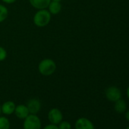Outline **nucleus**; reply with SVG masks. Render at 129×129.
<instances>
[{
    "mask_svg": "<svg viewBox=\"0 0 129 129\" xmlns=\"http://www.w3.org/2000/svg\"><path fill=\"white\" fill-rule=\"evenodd\" d=\"M23 129H42V122L37 114H29L23 122Z\"/></svg>",
    "mask_w": 129,
    "mask_h": 129,
    "instance_id": "nucleus-3",
    "label": "nucleus"
},
{
    "mask_svg": "<svg viewBox=\"0 0 129 129\" xmlns=\"http://www.w3.org/2000/svg\"><path fill=\"white\" fill-rule=\"evenodd\" d=\"M14 114L15 115V116L19 118V119H24L29 114L30 112L27 107L26 105L24 104H19L17 105L14 112Z\"/></svg>",
    "mask_w": 129,
    "mask_h": 129,
    "instance_id": "nucleus-9",
    "label": "nucleus"
},
{
    "mask_svg": "<svg viewBox=\"0 0 129 129\" xmlns=\"http://www.w3.org/2000/svg\"><path fill=\"white\" fill-rule=\"evenodd\" d=\"M47 118L50 124L58 125L63 120V114L59 109L52 108L49 111Z\"/></svg>",
    "mask_w": 129,
    "mask_h": 129,
    "instance_id": "nucleus-5",
    "label": "nucleus"
},
{
    "mask_svg": "<svg viewBox=\"0 0 129 129\" xmlns=\"http://www.w3.org/2000/svg\"><path fill=\"white\" fill-rule=\"evenodd\" d=\"M30 5L37 10L47 9L51 0H28Z\"/></svg>",
    "mask_w": 129,
    "mask_h": 129,
    "instance_id": "nucleus-10",
    "label": "nucleus"
},
{
    "mask_svg": "<svg viewBox=\"0 0 129 129\" xmlns=\"http://www.w3.org/2000/svg\"><path fill=\"white\" fill-rule=\"evenodd\" d=\"M1 1L3 2V3H6V4H9V5H10V4H13V3H15L17 0H1Z\"/></svg>",
    "mask_w": 129,
    "mask_h": 129,
    "instance_id": "nucleus-18",
    "label": "nucleus"
},
{
    "mask_svg": "<svg viewBox=\"0 0 129 129\" xmlns=\"http://www.w3.org/2000/svg\"><path fill=\"white\" fill-rule=\"evenodd\" d=\"M75 129H95L93 123L87 118L81 117L78 118L75 123Z\"/></svg>",
    "mask_w": 129,
    "mask_h": 129,
    "instance_id": "nucleus-6",
    "label": "nucleus"
},
{
    "mask_svg": "<svg viewBox=\"0 0 129 129\" xmlns=\"http://www.w3.org/2000/svg\"><path fill=\"white\" fill-rule=\"evenodd\" d=\"M11 123L9 119L4 115H0V129H10Z\"/></svg>",
    "mask_w": 129,
    "mask_h": 129,
    "instance_id": "nucleus-14",
    "label": "nucleus"
},
{
    "mask_svg": "<svg viewBox=\"0 0 129 129\" xmlns=\"http://www.w3.org/2000/svg\"><path fill=\"white\" fill-rule=\"evenodd\" d=\"M51 1H56V2H61L62 0H51Z\"/></svg>",
    "mask_w": 129,
    "mask_h": 129,
    "instance_id": "nucleus-21",
    "label": "nucleus"
},
{
    "mask_svg": "<svg viewBox=\"0 0 129 129\" xmlns=\"http://www.w3.org/2000/svg\"><path fill=\"white\" fill-rule=\"evenodd\" d=\"M43 129H58V125L49 123V124H46Z\"/></svg>",
    "mask_w": 129,
    "mask_h": 129,
    "instance_id": "nucleus-17",
    "label": "nucleus"
},
{
    "mask_svg": "<svg viewBox=\"0 0 129 129\" xmlns=\"http://www.w3.org/2000/svg\"><path fill=\"white\" fill-rule=\"evenodd\" d=\"M9 16V10L4 5L0 4V23L5 21Z\"/></svg>",
    "mask_w": 129,
    "mask_h": 129,
    "instance_id": "nucleus-13",
    "label": "nucleus"
},
{
    "mask_svg": "<svg viewBox=\"0 0 129 129\" xmlns=\"http://www.w3.org/2000/svg\"><path fill=\"white\" fill-rule=\"evenodd\" d=\"M15 107H16V105L13 101L8 100V101L4 102L3 105L1 106L2 114H3L4 115H7V116L11 115L14 113Z\"/></svg>",
    "mask_w": 129,
    "mask_h": 129,
    "instance_id": "nucleus-8",
    "label": "nucleus"
},
{
    "mask_svg": "<svg viewBox=\"0 0 129 129\" xmlns=\"http://www.w3.org/2000/svg\"><path fill=\"white\" fill-rule=\"evenodd\" d=\"M114 109L117 113H120V114L124 113L127 109V104L125 101L121 98L115 101L114 105Z\"/></svg>",
    "mask_w": 129,
    "mask_h": 129,
    "instance_id": "nucleus-12",
    "label": "nucleus"
},
{
    "mask_svg": "<svg viewBox=\"0 0 129 129\" xmlns=\"http://www.w3.org/2000/svg\"><path fill=\"white\" fill-rule=\"evenodd\" d=\"M8 55L7 51L6 49L3 47V46H0V61H3L4 60L6 59Z\"/></svg>",
    "mask_w": 129,
    "mask_h": 129,
    "instance_id": "nucleus-16",
    "label": "nucleus"
},
{
    "mask_svg": "<svg viewBox=\"0 0 129 129\" xmlns=\"http://www.w3.org/2000/svg\"><path fill=\"white\" fill-rule=\"evenodd\" d=\"M61 9H62V6L61 4V2H56V1H51L47 8L48 11L52 15H58L61 12Z\"/></svg>",
    "mask_w": 129,
    "mask_h": 129,
    "instance_id": "nucleus-11",
    "label": "nucleus"
},
{
    "mask_svg": "<svg viewBox=\"0 0 129 129\" xmlns=\"http://www.w3.org/2000/svg\"><path fill=\"white\" fill-rule=\"evenodd\" d=\"M105 95L109 101L113 103L118 100L122 96L120 89L115 86H110L108 88H106L105 91Z\"/></svg>",
    "mask_w": 129,
    "mask_h": 129,
    "instance_id": "nucleus-4",
    "label": "nucleus"
},
{
    "mask_svg": "<svg viewBox=\"0 0 129 129\" xmlns=\"http://www.w3.org/2000/svg\"><path fill=\"white\" fill-rule=\"evenodd\" d=\"M2 114V111H1V106H0V115Z\"/></svg>",
    "mask_w": 129,
    "mask_h": 129,
    "instance_id": "nucleus-22",
    "label": "nucleus"
},
{
    "mask_svg": "<svg viewBox=\"0 0 129 129\" xmlns=\"http://www.w3.org/2000/svg\"><path fill=\"white\" fill-rule=\"evenodd\" d=\"M126 94H127V98L129 99V86H128V87H127V88Z\"/></svg>",
    "mask_w": 129,
    "mask_h": 129,
    "instance_id": "nucleus-20",
    "label": "nucleus"
},
{
    "mask_svg": "<svg viewBox=\"0 0 129 129\" xmlns=\"http://www.w3.org/2000/svg\"><path fill=\"white\" fill-rule=\"evenodd\" d=\"M58 129H72V124L69 121L62 120L58 124Z\"/></svg>",
    "mask_w": 129,
    "mask_h": 129,
    "instance_id": "nucleus-15",
    "label": "nucleus"
},
{
    "mask_svg": "<svg viewBox=\"0 0 129 129\" xmlns=\"http://www.w3.org/2000/svg\"><path fill=\"white\" fill-rule=\"evenodd\" d=\"M57 69L55 61L52 58H44L38 64V71L43 76L52 75Z\"/></svg>",
    "mask_w": 129,
    "mask_h": 129,
    "instance_id": "nucleus-1",
    "label": "nucleus"
},
{
    "mask_svg": "<svg viewBox=\"0 0 129 129\" xmlns=\"http://www.w3.org/2000/svg\"><path fill=\"white\" fill-rule=\"evenodd\" d=\"M125 112V114H124L125 118L127 119V121H129V110H127V111H126V112Z\"/></svg>",
    "mask_w": 129,
    "mask_h": 129,
    "instance_id": "nucleus-19",
    "label": "nucleus"
},
{
    "mask_svg": "<svg viewBox=\"0 0 129 129\" xmlns=\"http://www.w3.org/2000/svg\"><path fill=\"white\" fill-rule=\"evenodd\" d=\"M52 15L49 13L47 9H40L34 15V24L38 27H46L51 21Z\"/></svg>",
    "mask_w": 129,
    "mask_h": 129,
    "instance_id": "nucleus-2",
    "label": "nucleus"
},
{
    "mask_svg": "<svg viewBox=\"0 0 129 129\" xmlns=\"http://www.w3.org/2000/svg\"><path fill=\"white\" fill-rule=\"evenodd\" d=\"M26 106H27V107L30 112V114H37V113L41 109L42 104H41V102L39 99L32 98L27 101Z\"/></svg>",
    "mask_w": 129,
    "mask_h": 129,
    "instance_id": "nucleus-7",
    "label": "nucleus"
},
{
    "mask_svg": "<svg viewBox=\"0 0 129 129\" xmlns=\"http://www.w3.org/2000/svg\"><path fill=\"white\" fill-rule=\"evenodd\" d=\"M125 129H129V126H127V127H126Z\"/></svg>",
    "mask_w": 129,
    "mask_h": 129,
    "instance_id": "nucleus-23",
    "label": "nucleus"
}]
</instances>
